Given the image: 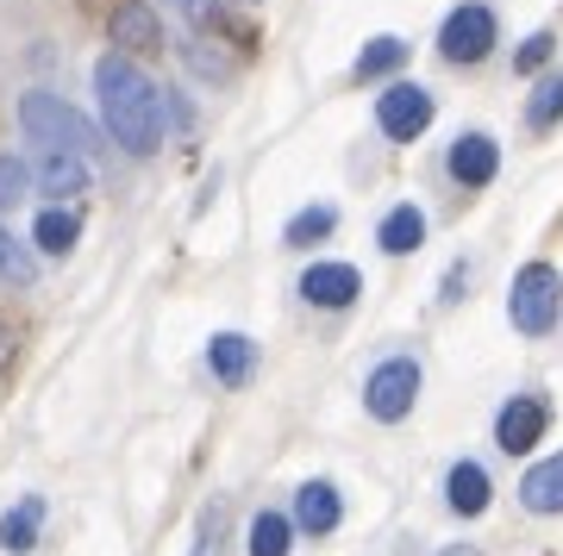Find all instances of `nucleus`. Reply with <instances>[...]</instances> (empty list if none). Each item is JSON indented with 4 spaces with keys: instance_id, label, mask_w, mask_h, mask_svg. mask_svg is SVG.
Here are the masks:
<instances>
[{
    "instance_id": "nucleus-27",
    "label": "nucleus",
    "mask_w": 563,
    "mask_h": 556,
    "mask_svg": "<svg viewBox=\"0 0 563 556\" xmlns=\"http://www.w3.org/2000/svg\"><path fill=\"white\" fill-rule=\"evenodd\" d=\"M463 288H470V269H463V263H457V269L444 276V294H439V300H463Z\"/></svg>"
},
{
    "instance_id": "nucleus-1",
    "label": "nucleus",
    "mask_w": 563,
    "mask_h": 556,
    "mask_svg": "<svg viewBox=\"0 0 563 556\" xmlns=\"http://www.w3.org/2000/svg\"><path fill=\"white\" fill-rule=\"evenodd\" d=\"M95 94H101L107 132H113V144H120V151L151 157V151L163 144V94H157V81L144 76L132 57L107 51V57L95 63Z\"/></svg>"
},
{
    "instance_id": "nucleus-3",
    "label": "nucleus",
    "mask_w": 563,
    "mask_h": 556,
    "mask_svg": "<svg viewBox=\"0 0 563 556\" xmlns=\"http://www.w3.org/2000/svg\"><path fill=\"white\" fill-rule=\"evenodd\" d=\"M558 307H563V281L551 263H526L514 276V294H507V319L520 325L526 338H544L558 325Z\"/></svg>"
},
{
    "instance_id": "nucleus-17",
    "label": "nucleus",
    "mask_w": 563,
    "mask_h": 556,
    "mask_svg": "<svg viewBox=\"0 0 563 556\" xmlns=\"http://www.w3.org/2000/svg\"><path fill=\"white\" fill-rule=\"evenodd\" d=\"M38 525H44V500H38V494H25L13 513L0 519V551H13V556L38 551Z\"/></svg>"
},
{
    "instance_id": "nucleus-2",
    "label": "nucleus",
    "mask_w": 563,
    "mask_h": 556,
    "mask_svg": "<svg viewBox=\"0 0 563 556\" xmlns=\"http://www.w3.org/2000/svg\"><path fill=\"white\" fill-rule=\"evenodd\" d=\"M20 125L32 132V144H44V151H69V157H95V151H101V132L57 94H25Z\"/></svg>"
},
{
    "instance_id": "nucleus-25",
    "label": "nucleus",
    "mask_w": 563,
    "mask_h": 556,
    "mask_svg": "<svg viewBox=\"0 0 563 556\" xmlns=\"http://www.w3.org/2000/svg\"><path fill=\"white\" fill-rule=\"evenodd\" d=\"M0 276H7V281H32V276H38V263L7 238V225H0Z\"/></svg>"
},
{
    "instance_id": "nucleus-18",
    "label": "nucleus",
    "mask_w": 563,
    "mask_h": 556,
    "mask_svg": "<svg viewBox=\"0 0 563 556\" xmlns=\"http://www.w3.org/2000/svg\"><path fill=\"white\" fill-rule=\"evenodd\" d=\"M32 238H38L44 257H69V251H76V238H81V219L69 213V207H44L38 225H32Z\"/></svg>"
},
{
    "instance_id": "nucleus-14",
    "label": "nucleus",
    "mask_w": 563,
    "mask_h": 556,
    "mask_svg": "<svg viewBox=\"0 0 563 556\" xmlns=\"http://www.w3.org/2000/svg\"><path fill=\"white\" fill-rule=\"evenodd\" d=\"M488 469L483 463H457L451 476H444V500H451V513H463V519H476V513H488Z\"/></svg>"
},
{
    "instance_id": "nucleus-15",
    "label": "nucleus",
    "mask_w": 563,
    "mask_h": 556,
    "mask_svg": "<svg viewBox=\"0 0 563 556\" xmlns=\"http://www.w3.org/2000/svg\"><path fill=\"white\" fill-rule=\"evenodd\" d=\"M376 244H383L388 257H407V251H420V244H426V213L413 207V200L388 207V219L376 225Z\"/></svg>"
},
{
    "instance_id": "nucleus-11",
    "label": "nucleus",
    "mask_w": 563,
    "mask_h": 556,
    "mask_svg": "<svg viewBox=\"0 0 563 556\" xmlns=\"http://www.w3.org/2000/svg\"><path fill=\"white\" fill-rule=\"evenodd\" d=\"M339 519H344V500H339L332 481H307L301 494H295V525H301V532L325 537V532H339Z\"/></svg>"
},
{
    "instance_id": "nucleus-5",
    "label": "nucleus",
    "mask_w": 563,
    "mask_h": 556,
    "mask_svg": "<svg viewBox=\"0 0 563 556\" xmlns=\"http://www.w3.org/2000/svg\"><path fill=\"white\" fill-rule=\"evenodd\" d=\"M495 38H501V25H495V13H488L483 0H463L457 13L444 20L439 51H444V63H483L488 51H495Z\"/></svg>"
},
{
    "instance_id": "nucleus-6",
    "label": "nucleus",
    "mask_w": 563,
    "mask_h": 556,
    "mask_svg": "<svg viewBox=\"0 0 563 556\" xmlns=\"http://www.w3.org/2000/svg\"><path fill=\"white\" fill-rule=\"evenodd\" d=\"M376 125H383V138L395 144H413L432 125V94H426L420 81H395L376 94Z\"/></svg>"
},
{
    "instance_id": "nucleus-9",
    "label": "nucleus",
    "mask_w": 563,
    "mask_h": 556,
    "mask_svg": "<svg viewBox=\"0 0 563 556\" xmlns=\"http://www.w3.org/2000/svg\"><path fill=\"white\" fill-rule=\"evenodd\" d=\"M357 294H363V276L351 269V263H313V269L301 276V300L307 307H325V313L351 307Z\"/></svg>"
},
{
    "instance_id": "nucleus-21",
    "label": "nucleus",
    "mask_w": 563,
    "mask_h": 556,
    "mask_svg": "<svg viewBox=\"0 0 563 556\" xmlns=\"http://www.w3.org/2000/svg\"><path fill=\"white\" fill-rule=\"evenodd\" d=\"M332 225H339V213H332V207H301V213L288 219V232H282V238L295 244V251H307V244L332 238Z\"/></svg>"
},
{
    "instance_id": "nucleus-19",
    "label": "nucleus",
    "mask_w": 563,
    "mask_h": 556,
    "mask_svg": "<svg viewBox=\"0 0 563 556\" xmlns=\"http://www.w3.org/2000/svg\"><path fill=\"white\" fill-rule=\"evenodd\" d=\"M558 120H563V69H551V76H539V88L526 100V125L532 132H551Z\"/></svg>"
},
{
    "instance_id": "nucleus-29",
    "label": "nucleus",
    "mask_w": 563,
    "mask_h": 556,
    "mask_svg": "<svg viewBox=\"0 0 563 556\" xmlns=\"http://www.w3.org/2000/svg\"><path fill=\"white\" fill-rule=\"evenodd\" d=\"M444 556H476V551H463V544H457V551H444Z\"/></svg>"
},
{
    "instance_id": "nucleus-22",
    "label": "nucleus",
    "mask_w": 563,
    "mask_h": 556,
    "mask_svg": "<svg viewBox=\"0 0 563 556\" xmlns=\"http://www.w3.org/2000/svg\"><path fill=\"white\" fill-rule=\"evenodd\" d=\"M288 537H295V525H288L282 513L251 519V556H288Z\"/></svg>"
},
{
    "instance_id": "nucleus-16",
    "label": "nucleus",
    "mask_w": 563,
    "mask_h": 556,
    "mask_svg": "<svg viewBox=\"0 0 563 556\" xmlns=\"http://www.w3.org/2000/svg\"><path fill=\"white\" fill-rule=\"evenodd\" d=\"M32 181H38L51 200H69V194H81V188H88V157L44 151V163H38V176H32Z\"/></svg>"
},
{
    "instance_id": "nucleus-4",
    "label": "nucleus",
    "mask_w": 563,
    "mask_h": 556,
    "mask_svg": "<svg viewBox=\"0 0 563 556\" xmlns=\"http://www.w3.org/2000/svg\"><path fill=\"white\" fill-rule=\"evenodd\" d=\"M413 400H420V363H413V357L376 363L369 381H363V407L383 419V425H401V419L413 413Z\"/></svg>"
},
{
    "instance_id": "nucleus-10",
    "label": "nucleus",
    "mask_w": 563,
    "mask_h": 556,
    "mask_svg": "<svg viewBox=\"0 0 563 556\" xmlns=\"http://www.w3.org/2000/svg\"><path fill=\"white\" fill-rule=\"evenodd\" d=\"M107 38L120 44V51H163V20L144 7V0H120L113 13H107Z\"/></svg>"
},
{
    "instance_id": "nucleus-8",
    "label": "nucleus",
    "mask_w": 563,
    "mask_h": 556,
    "mask_svg": "<svg viewBox=\"0 0 563 556\" xmlns=\"http://www.w3.org/2000/svg\"><path fill=\"white\" fill-rule=\"evenodd\" d=\"M451 181L457 188H488V181L501 176V144L488 138V132H463L457 144H451Z\"/></svg>"
},
{
    "instance_id": "nucleus-7",
    "label": "nucleus",
    "mask_w": 563,
    "mask_h": 556,
    "mask_svg": "<svg viewBox=\"0 0 563 556\" xmlns=\"http://www.w3.org/2000/svg\"><path fill=\"white\" fill-rule=\"evenodd\" d=\"M544 425H551V407H544L539 394H514L501 407V419H495V444H501L507 457H526L544 437Z\"/></svg>"
},
{
    "instance_id": "nucleus-23",
    "label": "nucleus",
    "mask_w": 563,
    "mask_h": 556,
    "mask_svg": "<svg viewBox=\"0 0 563 556\" xmlns=\"http://www.w3.org/2000/svg\"><path fill=\"white\" fill-rule=\"evenodd\" d=\"M220 537H225V507L213 500V507L201 513V525H195V551L188 556H220Z\"/></svg>"
},
{
    "instance_id": "nucleus-13",
    "label": "nucleus",
    "mask_w": 563,
    "mask_h": 556,
    "mask_svg": "<svg viewBox=\"0 0 563 556\" xmlns=\"http://www.w3.org/2000/svg\"><path fill=\"white\" fill-rule=\"evenodd\" d=\"M520 500H526V513H563V451L526 469Z\"/></svg>"
},
{
    "instance_id": "nucleus-28",
    "label": "nucleus",
    "mask_w": 563,
    "mask_h": 556,
    "mask_svg": "<svg viewBox=\"0 0 563 556\" xmlns=\"http://www.w3.org/2000/svg\"><path fill=\"white\" fill-rule=\"evenodd\" d=\"M7 357H13V351H7V332H0V369H7Z\"/></svg>"
},
{
    "instance_id": "nucleus-30",
    "label": "nucleus",
    "mask_w": 563,
    "mask_h": 556,
    "mask_svg": "<svg viewBox=\"0 0 563 556\" xmlns=\"http://www.w3.org/2000/svg\"><path fill=\"white\" fill-rule=\"evenodd\" d=\"M169 7H201V0H169Z\"/></svg>"
},
{
    "instance_id": "nucleus-26",
    "label": "nucleus",
    "mask_w": 563,
    "mask_h": 556,
    "mask_svg": "<svg viewBox=\"0 0 563 556\" xmlns=\"http://www.w3.org/2000/svg\"><path fill=\"white\" fill-rule=\"evenodd\" d=\"M551 51H558V38H551V32H532V38L520 44L514 69H520V76H532V69H544V63H551Z\"/></svg>"
},
{
    "instance_id": "nucleus-20",
    "label": "nucleus",
    "mask_w": 563,
    "mask_h": 556,
    "mask_svg": "<svg viewBox=\"0 0 563 556\" xmlns=\"http://www.w3.org/2000/svg\"><path fill=\"white\" fill-rule=\"evenodd\" d=\"M407 63V44L401 38H369L357 51V81H383V76H395Z\"/></svg>"
},
{
    "instance_id": "nucleus-24",
    "label": "nucleus",
    "mask_w": 563,
    "mask_h": 556,
    "mask_svg": "<svg viewBox=\"0 0 563 556\" xmlns=\"http://www.w3.org/2000/svg\"><path fill=\"white\" fill-rule=\"evenodd\" d=\"M25 188H32V169H25L20 157H7V151H0V207L25 200Z\"/></svg>"
},
{
    "instance_id": "nucleus-12",
    "label": "nucleus",
    "mask_w": 563,
    "mask_h": 556,
    "mask_svg": "<svg viewBox=\"0 0 563 556\" xmlns=\"http://www.w3.org/2000/svg\"><path fill=\"white\" fill-rule=\"evenodd\" d=\"M251 363H257V344L244 338V332H220V338L207 344V369H213V381H225V388H239V381L251 376Z\"/></svg>"
}]
</instances>
